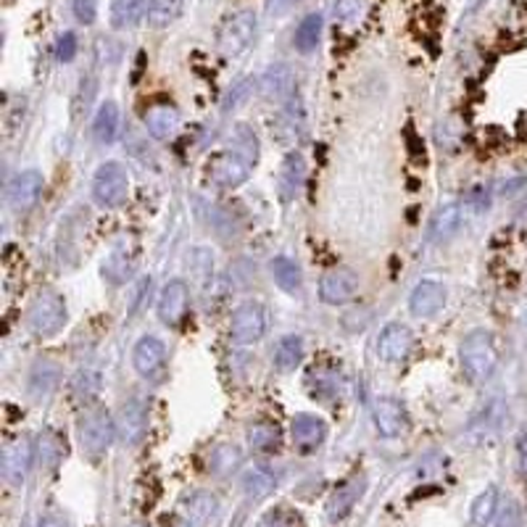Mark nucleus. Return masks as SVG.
I'll return each instance as SVG.
<instances>
[{"instance_id":"obj_1","label":"nucleus","mask_w":527,"mask_h":527,"mask_svg":"<svg viewBox=\"0 0 527 527\" xmlns=\"http://www.w3.org/2000/svg\"><path fill=\"white\" fill-rule=\"evenodd\" d=\"M459 359H461L464 375L472 382H485L496 372V364H499L493 335L488 329H472L459 346Z\"/></svg>"},{"instance_id":"obj_2","label":"nucleus","mask_w":527,"mask_h":527,"mask_svg":"<svg viewBox=\"0 0 527 527\" xmlns=\"http://www.w3.org/2000/svg\"><path fill=\"white\" fill-rule=\"evenodd\" d=\"M76 435H79V446L82 451L93 459H98L111 449V443L117 441L119 430L117 422L111 420V414L106 409H87L79 420H76Z\"/></svg>"},{"instance_id":"obj_3","label":"nucleus","mask_w":527,"mask_h":527,"mask_svg":"<svg viewBox=\"0 0 527 527\" xmlns=\"http://www.w3.org/2000/svg\"><path fill=\"white\" fill-rule=\"evenodd\" d=\"M256 32H258V16L248 8L238 11L229 19H225V25L219 29V37H217V48L225 58H238L251 48Z\"/></svg>"},{"instance_id":"obj_4","label":"nucleus","mask_w":527,"mask_h":527,"mask_svg":"<svg viewBox=\"0 0 527 527\" xmlns=\"http://www.w3.org/2000/svg\"><path fill=\"white\" fill-rule=\"evenodd\" d=\"M64 322H66V303L56 290L40 293L29 306L26 327L37 338H51L64 327Z\"/></svg>"},{"instance_id":"obj_5","label":"nucleus","mask_w":527,"mask_h":527,"mask_svg":"<svg viewBox=\"0 0 527 527\" xmlns=\"http://www.w3.org/2000/svg\"><path fill=\"white\" fill-rule=\"evenodd\" d=\"M129 196V175H127L125 164L119 161H106L98 167V172L93 177V198L106 208H117L122 206Z\"/></svg>"},{"instance_id":"obj_6","label":"nucleus","mask_w":527,"mask_h":527,"mask_svg":"<svg viewBox=\"0 0 527 527\" xmlns=\"http://www.w3.org/2000/svg\"><path fill=\"white\" fill-rule=\"evenodd\" d=\"M267 325H269V314H267L264 303L246 301L232 311L229 335H232L235 343L251 346V343H258L267 335Z\"/></svg>"},{"instance_id":"obj_7","label":"nucleus","mask_w":527,"mask_h":527,"mask_svg":"<svg viewBox=\"0 0 527 527\" xmlns=\"http://www.w3.org/2000/svg\"><path fill=\"white\" fill-rule=\"evenodd\" d=\"M253 167H256V158L227 143V151L214 158L208 177L217 187H238L251 177Z\"/></svg>"},{"instance_id":"obj_8","label":"nucleus","mask_w":527,"mask_h":527,"mask_svg":"<svg viewBox=\"0 0 527 527\" xmlns=\"http://www.w3.org/2000/svg\"><path fill=\"white\" fill-rule=\"evenodd\" d=\"M32 461H35V446L32 441L19 435L14 441H8L3 446V456H0V472H3V480L14 488H19L22 482L29 475L32 470Z\"/></svg>"},{"instance_id":"obj_9","label":"nucleus","mask_w":527,"mask_h":527,"mask_svg":"<svg viewBox=\"0 0 527 527\" xmlns=\"http://www.w3.org/2000/svg\"><path fill=\"white\" fill-rule=\"evenodd\" d=\"M132 367L143 380H161L167 370V346L156 335H143L132 349Z\"/></svg>"},{"instance_id":"obj_10","label":"nucleus","mask_w":527,"mask_h":527,"mask_svg":"<svg viewBox=\"0 0 527 527\" xmlns=\"http://www.w3.org/2000/svg\"><path fill=\"white\" fill-rule=\"evenodd\" d=\"M148 425H151L148 401L129 399L127 403H122L119 417H117V430H119V438L125 441L127 446H137L148 435Z\"/></svg>"},{"instance_id":"obj_11","label":"nucleus","mask_w":527,"mask_h":527,"mask_svg":"<svg viewBox=\"0 0 527 527\" xmlns=\"http://www.w3.org/2000/svg\"><path fill=\"white\" fill-rule=\"evenodd\" d=\"M359 296V275L349 267L329 269L319 279V299L329 306L351 303Z\"/></svg>"},{"instance_id":"obj_12","label":"nucleus","mask_w":527,"mask_h":527,"mask_svg":"<svg viewBox=\"0 0 527 527\" xmlns=\"http://www.w3.org/2000/svg\"><path fill=\"white\" fill-rule=\"evenodd\" d=\"M43 185H46V179H43L40 172H35V169L19 172V175L8 182V190H5L8 206H11L14 211H29L35 203L40 201Z\"/></svg>"},{"instance_id":"obj_13","label":"nucleus","mask_w":527,"mask_h":527,"mask_svg":"<svg viewBox=\"0 0 527 527\" xmlns=\"http://www.w3.org/2000/svg\"><path fill=\"white\" fill-rule=\"evenodd\" d=\"M187 303H190V288L182 279H169L158 296V306H156L158 319L169 327L179 325L182 317L187 314Z\"/></svg>"},{"instance_id":"obj_14","label":"nucleus","mask_w":527,"mask_h":527,"mask_svg":"<svg viewBox=\"0 0 527 527\" xmlns=\"http://www.w3.org/2000/svg\"><path fill=\"white\" fill-rule=\"evenodd\" d=\"M372 420H375L377 432L382 438H399L409 427V414H406L403 403L390 399V396H382L372 403Z\"/></svg>"},{"instance_id":"obj_15","label":"nucleus","mask_w":527,"mask_h":527,"mask_svg":"<svg viewBox=\"0 0 527 527\" xmlns=\"http://www.w3.org/2000/svg\"><path fill=\"white\" fill-rule=\"evenodd\" d=\"M446 288L435 279H422L417 282V288L411 290L409 296V311L420 319H427V317H435L443 306H446Z\"/></svg>"},{"instance_id":"obj_16","label":"nucleus","mask_w":527,"mask_h":527,"mask_svg":"<svg viewBox=\"0 0 527 527\" xmlns=\"http://www.w3.org/2000/svg\"><path fill=\"white\" fill-rule=\"evenodd\" d=\"M411 346H414V335L401 322H390L388 327H382L377 338V353L385 361H403L411 351Z\"/></svg>"},{"instance_id":"obj_17","label":"nucleus","mask_w":527,"mask_h":527,"mask_svg":"<svg viewBox=\"0 0 527 527\" xmlns=\"http://www.w3.org/2000/svg\"><path fill=\"white\" fill-rule=\"evenodd\" d=\"M290 438L299 451H317L327 438L325 420H319L317 414H296V420L290 422Z\"/></svg>"},{"instance_id":"obj_18","label":"nucleus","mask_w":527,"mask_h":527,"mask_svg":"<svg viewBox=\"0 0 527 527\" xmlns=\"http://www.w3.org/2000/svg\"><path fill=\"white\" fill-rule=\"evenodd\" d=\"M296 75H293V69L290 66H285V64H275V66H269L261 79H258V93L267 98V101H288V98H293L296 93Z\"/></svg>"},{"instance_id":"obj_19","label":"nucleus","mask_w":527,"mask_h":527,"mask_svg":"<svg viewBox=\"0 0 527 527\" xmlns=\"http://www.w3.org/2000/svg\"><path fill=\"white\" fill-rule=\"evenodd\" d=\"M135 264H137V251L135 246L129 243H117L111 253L103 258L101 275L111 282V285H125L127 279L135 272Z\"/></svg>"},{"instance_id":"obj_20","label":"nucleus","mask_w":527,"mask_h":527,"mask_svg":"<svg viewBox=\"0 0 527 527\" xmlns=\"http://www.w3.org/2000/svg\"><path fill=\"white\" fill-rule=\"evenodd\" d=\"M367 491V480L364 477H353L349 482H343L327 502V520L329 522H340L346 520L353 512V506L359 503V499L364 496Z\"/></svg>"},{"instance_id":"obj_21","label":"nucleus","mask_w":527,"mask_h":527,"mask_svg":"<svg viewBox=\"0 0 527 527\" xmlns=\"http://www.w3.org/2000/svg\"><path fill=\"white\" fill-rule=\"evenodd\" d=\"M146 129L151 132L156 140H169L175 137V132L179 129V114L175 106L169 103H153L151 108L146 111Z\"/></svg>"},{"instance_id":"obj_22","label":"nucleus","mask_w":527,"mask_h":527,"mask_svg":"<svg viewBox=\"0 0 527 527\" xmlns=\"http://www.w3.org/2000/svg\"><path fill=\"white\" fill-rule=\"evenodd\" d=\"M306 179V164H303L301 153H288L279 169V196L282 201H293L303 187Z\"/></svg>"},{"instance_id":"obj_23","label":"nucleus","mask_w":527,"mask_h":527,"mask_svg":"<svg viewBox=\"0 0 527 527\" xmlns=\"http://www.w3.org/2000/svg\"><path fill=\"white\" fill-rule=\"evenodd\" d=\"M119 127H122V114H119V106L117 101H103L96 111V119H93V135L96 140L108 146L117 140L119 135Z\"/></svg>"},{"instance_id":"obj_24","label":"nucleus","mask_w":527,"mask_h":527,"mask_svg":"<svg viewBox=\"0 0 527 527\" xmlns=\"http://www.w3.org/2000/svg\"><path fill=\"white\" fill-rule=\"evenodd\" d=\"M461 227V206L459 203H449L443 206L432 222H430V240L432 243H446L449 238H453Z\"/></svg>"},{"instance_id":"obj_25","label":"nucleus","mask_w":527,"mask_h":527,"mask_svg":"<svg viewBox=\"0 0 527 527\" xmlns=\"http://www.w3.org/2000/svg\"><path fill=\"white\" fill-rule=\"evenodd\" d=\"M269 272L275 277V282L285 290V293H301V285H303V275H301V267L293 261V258H288V256H275L272 261H269Z\"/></svg>"},{"instance_id":"obj_26","label":"nucleus","mask_w":527,"mask_h":527,"mask_svg":"<svg viewBox=\"0 0 527 527\" xmlns=\"http://www.w3.org/2000/svg\"><path fill=\"white\" fill-rule=\"evenodd\" d=\"M240 485H243V493H246L248 499L261 502V499H267L277 488V475L269 467H251V470L243 475Z\"/></svg>"},{"instance_id":"obj_27","label":"nucleus","mask_w":527,"mask_h":527,"mask_svg":"<svg viewBox=\"0 0 527 527\" xmlns=\"http://www.w3.org/2000/svg\"><path fill=\"white\" fill-rule=\"evenodd\" d=\"M182 8H185V0H148L146 22L153 29H167L182 16Z\"/></svg>"},{"instance_id":"obj_28","label":"nucleus","mask_w":527,"mask_h":527,"mask_svg":"<svg viewBox=\"0 0 527 527\" xmlns=\"http://www.w3.org/2000/svg\"><path fill=\"white\" fill-rule=\"evenodd\" d=\"M275 367L279 372H296L303 359V340L299 335H285L275 346Z\"/></svg>"},{"instance_id":"obj_29","label":"nucleus","mask_w":527,"mask_h":527,"mask_svg":"<svg viewBox=\"0 0 527 527\" xmlns=\"http://www.w3.org/2000/svg\"><path fill=\"white\" fill-rule=\"evenodd\" d=\"M58 385V367L53 361H37L29 375V393L32 399H48Z\"/></svg>"},{"instance_id":"obj_30","label":"nucleus","mask_w":527,"mask_h":527,"mask_svg":"<svg viewBox=\"0 0 527 527\" xmlns=\"http://www.w3.org/2000/svg\"><path fill=\"white\" fill-rule=\"evenodd\" d=\"M146 14V0H111V26L114 29H132Z\"/></svg>"},{"instance_id":"obj_31","label":"nucleus","mask_w":527,"mask_h":527,"mask_svg":"<svg viewBox=\"0 0 527 527\" xmlns=\"http://www.w3.org/2000/svg\"><path fill=\"white\" fill-rule=\"evenodd\" d=\"M322 14H309V16H303V22L296 29V37H293V43H296V48L301 53H314L317 51V46H319V40H322Z\"/></svg>"},{"instance_id":"obj_32","label":"nucleus","mask_w":527,"mask_h":527,"mask_svg":"<svg viewBox=\"0 0 527 527\" xmlns=\"http://www.w3.org/2000/svg\"><path fill=\"white\" fill-rule=\"evenodd\" d=\"M69 390H72L75 401L93 403L101 393V375L96 370H79L69 382Z\"/></svg>"},{"instance_id":"obj_33","label":"nucleus","mask_w":527,"mask_h":527,"mask_svg":"<svg viewBox=\"0 0 527 527\" xmlns=\"http://www.w3.org/2000/svg\"><path fill=\"white\" fill-rule=\"evenodd\" d=\"M496 509H499V491L493 485H488L475 502H472V509H470V520L475 527H485L493 517H496Z\"/></svg>"},{"instance_id":"obj_34","label":"nucleus","mask_w":527,"mask_h":527,"mask_svg":"<svg viewBox=\"0 0 527 527\" xmlns=\"http://www.w3.org/2000/svg\"><path fill=\"white\" fill-rule=\"evenodd\" d=\"M309 388L314 399H335L340 396V375L332 370H311Z\"/></svg>"},{"instance_id":"obj_35","label":"nucleus","mask_w":527,"mask_h":527,"mask_svg":"<svg viewBox=\"0 0 527 527\" xmlns=\"http://www.w3.org/2000/svg\"><path fill=\"white\" fill-rule=\"evenodd\" d=\"M185 512H187V520L193 522V525H203V522H208L211 517H214V512H217V496H211V493H193L187 502H185Z\"/></svg>"},{"instance_id":"obj_36","label":"nucleus","mask_w":527,"mask_h":527,"mask_svg":"<svg viewBox=\"0 0 527 527\" xmlns=\"http://www.w3.org/2000/svg\"><path fill=\"white\" fill-rule=\"evenodd\" d=\"M248 443L253 451H272L279 446V430L272 422H256L248 430Z\"/></svg>"},{"instance_id":"obj_37","label":"nucleus","mask_w":527,"mask_h":527,"mask_svg":"<svg viewBox=\"0 0 527 527\" xmlns=\"http://www.w3.org/2000/svg\"><path fill=\"white\" fill-rule=\"evenodd\" d=\"M332 14L340 25H359L367 14V0H335Z\"/></svg>"},{"instance_id":"obj_38","label":"nucleus","mask_w":527,"mask_h":527,"mask_svg":"<svg viewBox=\"0 0 527 527\" xmlns=\"http://www.w3.org/2000/svg\"><path fill=\"white\" fill-rule=\"evenodd\" d=\"M240 464V451H238V446H219V449H214L211 453V472H217V475H229L235 467Z\"/></svg>"},{"instance_id":"obj_39","label":"nucleus","mask_w":527,"mask_h":527,"mask_svg":"<svg viewBox=\"0 0 527 527\" xmlns=\"http://www.w3.org/2000/svg\"><path fill=\"white\" fill-rule=\"evenodd\" d=\"M151 293H153V279L151 277H140L137 282H135V288L129 290V303H127V314L129 317H137L146 306H148V301H151Z\"/></svg>"},{"instance_id":"obj_40","label":"nucleus","mask_w":527,"mask_h":527,"mask_svg":"<svg viewBox=\"0 0 527 527\" xmlns=\"http://www.w3.org/2000/svg\"><path fill=\"white\" fill-rule=\"evenodd\" d=\"M256 527H301V517H299L296 512L279 506V509L267 512V514L258 520V525Z\"/></svg>"},{"instance_id":"obj_41","label":"nucleus","mask_w":527,"mask_h":527,"mask_svg":"<svg viewBox=\"0 0 527 527\" xmlns=\"http://www.w3.org/2000/svg\"><path fill=\"white\" fill-rule=\"evenodd\" d=\"M190 264H193V275L201 285H208V279L214 275V256L206 248H196L190 256Z\"/></svg>"},{"instance_id":"obj_42","label":"nucleus","mask_w":527,"mask_h":527,"mask_svg":"<svg viewBox=\"0 0 527 527\" xmlns=\"http://www.w3.org/2000/svg\"><path fill=\"white\" fill-rule=\"evenodd\" d=\"M258 82H253V79H243V82H238L232 90H229V96H227L225 101V111H235V108H240L243 103L248 101L253 96V87H256Z\"/></svg>"},{"instance_id":"obj_43","label":"nucleus","mask_w":527,"mask_h":527,"mask_svg":"<svg viewBox=\"0 0 527 527\" xmlns=\"http://www.w3.org/2000/svg\"><path fill=\"white\" fill-rule=\"evenodd\" d=\"M76 35L75 32H64L61 37H58V43H56V58L61 61V64H69V61H75L76 56Z\"/></svg>"},{"instance_id":"obj_44","label":"nucleus","mask_w":527,"mask_h":527,"mask_svg":"<svg viewBox=\"0 0 527 527\" xmlns=\"http://www.w3.org/2000/svg\"><path fill=\"white\" fill-rule=\"evenodd\" d=\"M75 16L79 25H93L98 19V0H75Z\"/></svg>"},{"instance_id":"obj_45","label":"nucleus","mask_w":527,"mask_h":527,"mask_svg":"<svg viewBox=\"0 0 527 527\" xmlns=\"http://www.w3.org/2000/svg\"><path fill=\"white\" fill-rule=\"evenodd\" d=\"M40 451L46 456V464H56L58 459H61V446H58V441H56V435L53 432H46L43 435V446H40Z\"/></svg>"},{"instance_id":"obj_46","label":"nucleus","mask_w":527,"mask_h":527,"mask_svg":"<svg viewBox=\"0 0 527 527\" xmlns=\"http://www.w3.org/2000/svg\"><path fill=\"white\" fill-rule=\"evenodd\" d=\"M499 527H520V509H517V503H506V509L502 512V520H499Z\"/></svg>"},{"instance_id":"obj_47","label":"nucleus","mask_w":527,"mask_h":527,"mask_svg":"<svg viewBox=\"0 0 527 527\" xmlns=\"http://www.w3.org/2000/svg\"><path fill=\"white\" fill-rule=\"evenodd\" d=\"M517 456H520V470L527 475V427L522 430L520 441H517Z\"/></svg>"},{"instance_id":"obj_48","label":"nucleus","mask_w":527,"mask_h":527,"mask_svg":"<svg viewBox=\"0 0 527 527\" xmlns=\"http://www.w3.org/2000/svg\"><path fill=\"white\" fill-rule=\"evenodd\" d=\"M293 3H296V0H267V8H269V14H282V11H288Z\"/></svg>"},{"instance_id":"obj_49","label":"nucleus","mask_w":527,"mask_h":527,"mask_svg":"<svg viewBox=\"0 0 527 527\" xmlns=\"http://www.w3.org/2000/svg\"><path fill=\"white\" fill-rule=\"evenodd\" d=\"M164 527H196L187 517H172V520H167Z\"/></svg>"},{"instance_id":"obj_50","label":"nucleus","mask_w":527,"mask_h":527,"mask_svg":"<svg viewBox=\"0 0 527 527\" xmlns=\"http://www.w3.org/2000/svg\"><path fill=\"white\" fill-rule=\"evenodd\" d=\"M40 527H66V522L61 517H43Z\"/></svg>"},{"instance_id":"obj_51","label":"nucleus","mask_w":527,"mask_h":527,"mask_svg":"<svg viewBox=\"0 0 527 527\" xmlns=\"http://www.w3.org/2000/svg\"><path fill=\"white\" fill-rule=\"evenodd\" d=\"M129 527H143V525H129Z\"/></svg>"}]
</instances>
